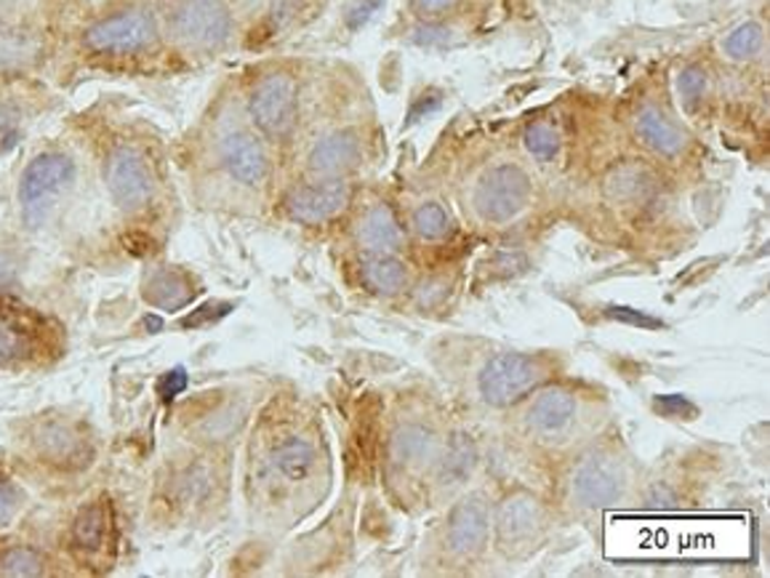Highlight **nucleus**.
Returning a JSON list of instances; mask_svg holds the SVG:
<instances>
[{"label":"nucleus","mask_w":770,"mask_h":578,"mask_svg":"<svg viewBox=\"0 0 770 578\" xmlns=\"http://www.w3.org/2000/svg\"><path fill=\"white\" fill-rule=\"evenodd\" d=\"M539 523V510L528 499H509L499 512V538L501 542H523Z\"/></svg>","instance_id":"obj_19"},{"label":"nucleus","mask_w":770,"mask_h":578,"mask_svg":"<svg viewBox=\"0 0 770 578\" xmlns=\"http://www.w3.org/2000/svg\"><path fill=\"white\" fill-rule=\"evenodd\" d=\"M80 448V437L65 424H48L37 435V450H41V456H46V461L69 464L78 459Z\"/></svg>","instance_id":"obj_21"},{"label":"nucleus","mask_w":770,"mask_h":578,"mask_svg":"<svg viewBox=\"0 0 770 578\" xmlns=\"http://www.w3.org/2000/svg\"><path fill=\"white\" fill-rule=\"evenodd\" d=\"M608 315H610V317H616V320L635 323V326H642V328H661V326H664V323H661V320H655V317H648V315H635V313H629L627 307H614V309H608Z\"/></svg>","instance_id":"obj_33"},{"label":"nucleus","mask_w":770,"mask_h":578,"mask_svg":"<svg viewBox=\"0 0 770 578\" xmlns=\"http://www.w3.org/2000/svg\"><path fill=\"white\" fill-rule=\"evenodd\" d=\"M105 187L123 211H139L152 198L155 176L142 150L120 142L105 157Z\"/></svg>","instance_id":"obj_5"},{"label":"nucleus","mask_w":770,"mask_h":578,"mask_svg":"<svg viewBox=\"0 0 770 578\" xmlns=\"http://www.w3.org/2000/svg\"><path fill=\"white\" fill-rule=\"evenodd\" d=\"M17 512V493L9 486H0V525L9 523Z\"/></svg>","instance_id":"obj_34"},{"label":"nucleus","mask_w":770,"mask_h":578,"mask_svg":"<svg viewBox=\"0 0 770 578\" xmlns=\"http://www.w3.org/2000/svg\"><path fill=\"white\" fill-rule=\"evenodd\" d=\"M360 275L368 288L384 296L398 294V291H403L405 283H409L405 264L398 262V259H392L390 253H371L368 259H362Z\"/></svg>","instance_id":"obj_16"},{"label":"nucleus","mask_w":770,"mask_h":578,"mask_svg":"<svg viewBox=\"0 0 770 578\" xmlns=\"http://www.w3.org/2000/svg\"><path fill=\"white\" fill-rule=\"evenodd\" d=\"M0 574L3 576H41L43 560L37 557V552L28 549V546H17V549L6 552V555L0 557Z\"/></svg>","instance_id":"obj_27"},{"label":"nucleus","mask_w":770,"mask_h":578,"mask_svg":"<svg viewBox=\"0 0 770 578\" xmlns=\"http://www.w3.org/2000/svg\"><path fill=\"white\" fill-rule=\"evenodd\" d=\"M105 528H107L105 506H99V504L86 506V510H83L78 517H75V525H73L75 544H78L80 549H88V552L99 549L101 542H105Z\"/></svg>","instance_id":"obj_24"},{"label":"nucleus","mask_w":770,"mask_h":578,"mask_svg":"<svg viewBox=\"0 0 770 578\" xmlns=\"http://www.w3.org/2000/svg\"><path fill=\"white\" fill-rule=\"evenodd\" d=\"M576 416V400L565 390H546L528 411V424L541 437H557L571 427Z\"/></svg>","instance_id":"obj_14"},{"label":"nucleus","mask_w":770,"mask_h":578,"mask_svg":"<svg viewBox=\"0 0 770 578\" xmlns=\"http://www.w3.org/2000/svg\"><path fill=\"white\" fill-rule=\"evenodd\" d=\"M75 182V161L67 152H41L24 168L19 182V203L30 227H41L56 200Z\"/></svg>","instance_id":"obj_2"},{"label":"nucleus","mask_w":770,"mask_h":578,"mask_svg":"<svg viewBox=\"0 0 770 578\" xmlns=\"http://www.w3.org/2000/svg\"><path fill=\"white\" fill-rule=\"evenodd\" d=\"M315 448H312V443L302 440V437H291V440L280 443V446L272 450V464H275L280 475H285L289 480L307 478L310 469L315 467Z\"/></svg>","instance_id":"obj_20"},{"label":"nucleus","mask_w":770,"mask_h":578,"mask_svg":"<svg viewBox=\"0 0 770 578\" xmlns=\"http://www.w3.org/2000/svg\"><path fill=\"white\" fill-rule=\"evenodd\" d=\"M219 161L227 174L246 187H259L270 176V152L253 131H227L219 139Z\"/></svg>","instance_id":"obj_9"},{"label":"nucleus","mask_w":770,"mask_h":578,"mask_svg":"<svg viewBox=\"0 0 770 578\" xmlns=\"http://www.w3.org/2000/svg\"><path fill=\"white\" fill-rule=\"evenodd\" d=\"M248 118H251L253 129L267 139L291 137L299 118V86L294 75H264L248 97Z\"/></svg>","instance_id":"obj_4"},{"label":"nucleus","mask_w":770,"mask_h":578,"mask_svg":"<svg viewBox=\"0 0 770 578\" xmlns=\"http://www.w3.org/2000/svg\"><path fill=\"white\" fill-rule=\"evenodd\" d=\"M413 230L426 240H441L454 230V225H451V216L441 203H424V206H419L416 214H413Z\"/></svg>","instance_id":"obj_25"},{"label":"nucleus","mask_w":770,"mask_h":578,"mask_svg":"<svg viewBox=\"0 0 770 578\" xmlns=\"http://www.w3.org/2000/svg\"><path fill=\"white\" fill-rule=\"evenodd\" d=\"M193 296H195L193 283L174 270L155 272V275L148 281V285H144V298H148L152 307H161V309H180L184 304L193 302Z\"/></svg>","instance_id":"obj_17"},{"label":"nucleus","mask_w":770,"mask_h":578,"mask_svg":"<svg viewBox=\"0 0 770 578\" xmlns=\"http://www.w3.org/2000/svg\"><path fill=\"white\" fill-rule=\"evenodd\" d=\"M184 390H187V373H184V368H174V371L165 373L161 379V395L165 400L182 395Z\"/></svg>","instance_id":"obj_32"},{"label":"nucleus","mask_w":770,"mask_h":578,"mask_svg":"<svg viewBox=\"0 0 770 578\" xmlns=\"http://www.w3.org/2000/svg\"><path fill=\"white\" fill-rule=\"evenodd\" d=\"M169 28L182 46L216 51L232 37L235 19L225 0H176Z\"/></svg>","instance_id":"obj_3"},{"label":"nucleus","mask_w":770,"mask_h":578,"mask_svg":"<svg viewBox=\"0 0 770 578\" xmlns=\"http://www.w3.org/2000/svg\"><path fill=\"white\" fill-rule=\"evenodd\" d=\"M677 88H680V97H683L685 105L693 107L698 99L704 97V91H706V73L696 65L683 69V75H680V80H677Z\"/></svg>","instance_id":"obj_30"},{"label":"nucleus","mask_w":770,"mask_h":578,"mask_svg":"<svg viewBox=\"0 0 770 578\" xmlns=\"http://www.w3.org/2000/svg\"><path fill=\"white\" fill-rule=\"evenodd\" d=\"M539 379L541 368L536 360L528 358V355L507 352L482 368L480 395L486 403L505 408V405H512L514 400L523 397L528 390H533Z\"/></svg>","instance_id":"obj_7"},{"label":"nucleus","mask_w":770,"mask_h":578,"mask_svg":"<svg viewBox=\"0 0 770 578\" xmlns=\"http://www.w3.org/2000/svg\"><path fill=\"white\" fill-rule=\"evenodd\" d=\"M623 478L616 464L606 459H587L574 475V495L582 506H610L621 499Z\"/></svg>","instance_id":"obj_11"},{"label":"nucleus","mask_w":770,"mask_h":578,"mask_svg":"<svg viewBox=\"0 0 770 578\" xmlns=\"http://www.w3.org/2000/svg\"><path fill=\"white\" fill-rule=\"evenodd\" d=\"M435 446L437 440L430 429L419 427V424H409V427H400L392 435L390 454L403 467H419V464L435 456Z\"/></svg>","instance_id":"obj_18"},{"label":"nucleus","mask_w":770,"mask_h":578,"mask_svg":"<svg viewBox=\"0 0 770 578\" xmlns=\"http://www.w3.org/2000/svg\"><path fill=\"white\" fill-rule=\"evenodd\" d=\"M525 148L536 161H555L560 152V133L550 123H533L525 131Z\"/></svg>","instance_id":"obj_26"},{"label":"nucleus","mask_w":770,"mask_h":578,"mask_svg":"<svg viewBox=\"0 0 770 578\" xmlns=\"http://www.w3.org/2000/svg\"><path fill=\"white\" fill-rule=\"evenodd\" d=\"M531 200V179L520 165L501 163L482 174L475 187V208L482 219L507 221Z\"/></svg>","instance_id":"obj_6"},{"label":"nucleus","mask_w":770,"mask_h":578,"mask_svg":"<svg viewBox=\"0 0 770 578\" xmlns=\"http://www.w3.org/2000/svg\"><path fill=\"white\" fill-rule=\"evenodd\" d=\"M17 281V272H14V264L9 262V259H3L0 257V291H6V288H11Z\"/></svg>","instance_id":"obj_35"},{"label":"nucleus","mask_w":770,"mask_h":578,"mask_svg":"<svg viewBox=\"0 0 770 578\" xmlns=\"http://www.w3.org/2000/svg\"><path fill=\"white\" fill-rule=\"evenodd\" d=\"M362 161V142L355 131H330L307 152V171L315 179H345Z\"/></svg>","instance_id":"obj_10"},{"label":"nucleus","mask_w":770,"mask_h":578,"mask_svg":"<svg viewBox=\"0 0 770 578\" xmlns=\"http://www.w3.org/2000/svg\"><path fill=\"white\" fill-rule=\"evenodd\" d=\"M653 187L651 174L640 165H621L614 174L608 176L606 182V193L616 200H635L648 195V189Z\"/></svg>","instance_id":"obj_22"},{"label":"nucleus","mask_w":770,"mask_h":578,"mask_svg":"<svg viewBox=\"0 0 770 578\" xmlns=\"http://www.w3.org/2000/svg\"><path fill=\"white\" fill-rule=\"evenodd\" d=\"M762 41H766V35H762V28L757 22H744L738 24V28L723 41V51L728 59L734 62H749L755 59L757 54L762 51Z\"/></svg>","instance_id":"obj_23"},{"label":"nucleus","mask_w":770,"mask_h":578,"mask_svg":"<svg viewBox=\"0 0 770 578\" xmlns=\"http://www.w3.org/2000/svg\"><path fill=\"white\" fill-rule=\"evenodd\" d=\"M473 467H475V446L469 440H464V437H459V440L454 443V450L448 454V459H445L443 475L445 478L462 480L464 475L473 472Z\"/></svg>","instance_id":"obj_28"},{"label":"nucleus","mask_w":770,"mask_h":578,"mask_svg":"<svg viewBox=\"0 0 770 578\" xmlns=\"http://www.w3.org/2000/svg\"><path fill=\"white\" fill-rule=\"evenodd\" d=\"M488 536V510L482 501L469 499L462 501L451 514L448 523V544L451 549L459 552V555H469L477 552Z\"/></svg>","instance_id":"obj_13"},{"label":"nucleus","mask_w":770,"mask_h":578,"mask_svg":"<svg viewBox=\"0 0 770 578\" xmlns=\"http://www.w3.org/2000/svg\"><path fill=\"white\" fill-rule=\"evenodd\" d=\"M358 240L373 253H392L403 246V230L390 206H373L360 216Z\"/></svg>","instance_id":"obj_15"},{"label":"nucleus","mask_w":770,"mask_h":578,"mask_svg":"<svg viewBox=\"0 0 770 578\" xmlns=\"http://www.w3.org/2000/svg\"><path fill=\"white\" fill-rule=\"evenodd\" d=\"M24 336L9 315L0 313V363H11L22 355Z\"/></svg>","instance_id":"obj_29"},{"label":"nucleus","mask_w":770,"mask_h":578,"mask_svg":"<svg viewBox=\"0 0 770 578\" xmlns=\"http://www.w3.org/2000/svg\"><path fill=\"white\" fill-rule=\"evenodd\" d=\"M459 3L462 0H411L413 11H416L419 17H426V19L448 14V11H454Z\"/></svg>","instance_id":"obj_31"},{"label":"nucleus","mask_w":770,"mask_h":578,"mask_svg":"<svg viewBox=\"0 0 770 578\" xmlns=\"http://www.w3.org/2000/svg\"><path fill=\"white\" fill-rule=\"evenodd\" d=\"M161 43V24L155 11L148 6H123L86 24L80 35V46L94 56H142L150 54Z\"/></svg>","instance_id":"obj_1"},{"label":"nucleus","mask_w":770,"mask_h":578,"mask_svg":"<svg viewBox=\"0 0 770 578\" xmlns=\"http://www.w3.org/2000/svg\"><path fill=\"white\" fill-rule=\"evenodd\" d=\"M635 133L648 150L661 157H677L680 152L688 148V137L680 129L670 116L659 110V107H646L640 116L635 118Z\"/></svg>","instance_id":"obj_12"},{"label":"nucleus","mask_w":770,"mask_h":578,"mask_svg":"<svg viewBox=\"0 0 770 578\" xmlns=\"http://www.w3.org/2000/svg\"><path fill=\"white\" fill-rule=\"evenodd\" d=\"M353 187L345 179H315L285 195V214L302 225H323L347 208Z\"/></svg>","instance_id":"obj_8"}]
</instances>
